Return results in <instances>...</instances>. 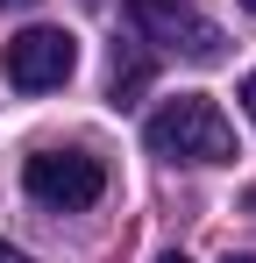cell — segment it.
Segmentation results:
<instances>
[{"label":"cell","instance_id":"6da1fadb","mask_svg":"<svg viewBox=\"0 0 256 263\" xmlns=\"http://www.w3.org/2000/svg\"><path fill=\"white\" fill-rule=\"evenodd\" d=\"M142 142H150L157 157H171V164H235V128H228V114L213 107L207 92L164 100V107L150 114Z\"/></svg>","mask_w":256,"mask_h":263},{"label":"cell","instance_id":"7a4b0ae2","mask_svg":"<svg viewBox=\"0 0 256 263\" xmlns=\"http://www.w3.org/2000/svg\"><path fill=\"white\" fill-rule=\"evenodd\" d=\"M22 185H29V199L50 206V214H79V206H93V199L107 192V164L85 157V149H36V157L22 164Z\"/></svg>","mask_w":256,"mask_h":263},{"label":"cell","instance_id":"3957f363","mask_svg":"<svg viewBox=\"0 0 256 263\" xmlns=\"http://www.w3.org/2000/svg\"><path fill=\"white\" fill-rule=\"evenodd\" d=\"M71 71H79V43L64 29H43V22L7 36V50H0V79L14 92H57Z\"/></svg>","mask_w":256,"mask_h":263},{"label":"cell","instance_id":"277c9868","mask_svg":"<svg viewBox=\"0 0 256 263\" xmlns=\"http://www.w3.org/2000/svg\"><path fill=\"white\" fill-rule=\"evenodd\" d=\"M128 22H135L150 43L178 50V57H192V64H221V57H228V36L213 29L207 14H192L185 0H128Z\"/></svg>","mask_w":256,"mask_h":263},{"label":"cell","instance_id":"5b68a950","mask_svg":"<svg viewBox=\"0 0 256 263\" xmlns=\"http://www.w3.org/2000/svg\"><path fill=\"white\" fill-rule=\"evenodd\" d=\"M142 86H150V64H142V57H128V64H121V57H114V100L128 107Z\"/></svg>","mask_w":256,"mask_h":263},{"label":"cell","instance_id":"8992f818","mask_svg":"<svg viewBox=\"0 0 256 263\" xmlns=\"http://www.w3.org/2000/svg\"><path fill=\"white\" fill-rule=\"evenodd\" d=\"M242 107H249V121H256V71L242 79Z\"/></svg>","mask_w":256,"mask_h":263},{"label":"cell","instance_id":"52a82bcc","mask_svg":"<svg viewBox=\"0 0 256 263\" xmlns=\"http://www.w3.org/2000/svg\"><path fill=\"white\" fill-rule=\"evenodd\" d=\"M0 7H36V0H0Z\"/></svg>","mask_w":256,"mask_h":263},{"label":"cell","instance_id":"ba28073f","mask_svg":"<svg viewBox=\"0 0 256 263\" xmlns=\"http://www.w3.org/2000/svg\"><path fill=\"white\" fill-rule=\"evenodd\" d=\"M0 263H22V256H14V249H0Z\"/></svg>","mask_w":256,"mask_h":263},{"label":"cell","instance_id":"9c48e42d","mask_svg":"<svg viewBox=\"0 0 256 263\" xmlns=\"http://www.w3.org/2000/svg\"><path fill=\"white\" fill-rule=\"evenodd\" d=\"M157 263H185V256H178V249H171V256H157Z\"/></svg>","mask_w":256,"mask_h":263},{"label":"cell","instance_id":"30bf717a","mask_svg":"<svg viewBox=\"0 0 256 263\" xmlns=\"http://www.w3.org/2000/svg\"><path fill=\"white\" fill-rule=\"evenodd\" d=\"M221 263H256V256H221Z\"/></svg>","mask_w":256,"mask_h":263},{"label":"cell","instance_id":"8fae6325","mask_svg":"<svg viewBox=\"0 0 256 263\" xmlns=\"http://www.w3.org/2000/svg\"><path fill=\"white\" fill-rule=\"evenodd\" d=\"M242 7H249V14H256V0H242Z\"/></svg>","mask_w":256,"mask_h":263},{"label":"cell","instance_id":"7c38bea8","mask_svg":"<svg viewBox=\"0 0 256 263\" xmlns=\"http://www.w3.org/2000/svg\"><path fill=\"white\" fill-rule=\"evenodd\" d=\"M85 7H100V0H85Z\"/></svg>","mask_w":256,"mask_h":263}]
</instances>
